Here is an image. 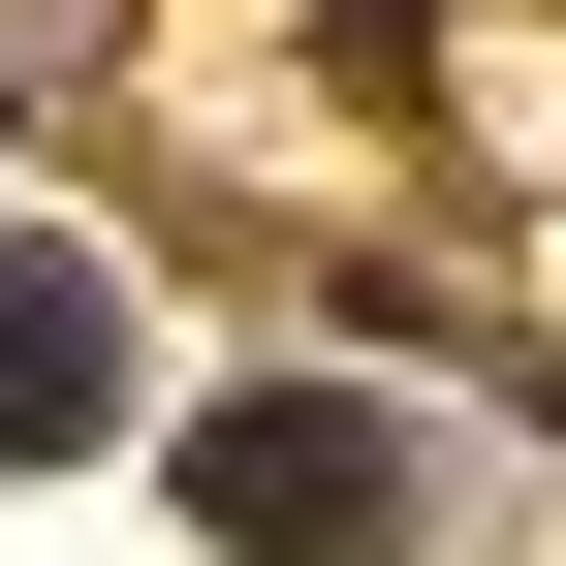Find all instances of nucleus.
Wrapping results in <instances>:
<instances>
[{
    "label": "nucleus",
    "mask_w": 566,
    "mask_h": 566,
    "mask_svg": "<svg viewBox=\"0 0 566 566\" xmlns=\"http://www.w3.org/2000/svg\"><path fill=\"white\" fill-rule=\"evenodd\" d=\"M189 504H221L252 566H346V535L409 504V409H346V378H252L221 441H189Z\"/></svg>",
    "instance_id": "f257e3e1"
},
{
    "label": "nucleus",
    "mask_w": 566,
    "mask_h": 566,
    "mask_svg": "<svg viewBox=\"0 0 566 566\" xmlns=\"http://www.w3.org/2000/svg\"><path fill=\"white\" fill-rule=\"evenodd\" d=\"M0 441H126V283L95 252H0Z\"/></svg>",
    "instance_id": "f03ea898"
}]
</instances>
